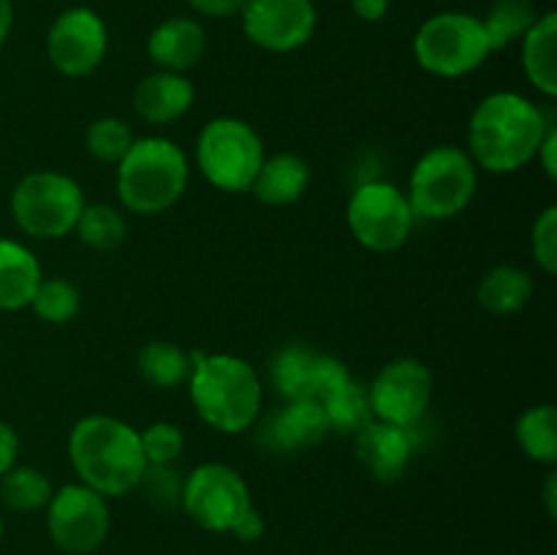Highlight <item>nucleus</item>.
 Segmentation results:
<instances>
[{"label":"nucleus","instance_id":"nucleus-1","mask_svg":"<svg viewBox=\"0 0 557 555\" xmlns=\"http://www.w3.org/2000/svg\"><path fill=\"white\" fill-rule=\"evenodd\" d=\"M549 120L520 92H493L482 98L468 120V156L476 169L493 174L520 172L536 161Z\"/></svg>","mask_w":557,"mask_h":555},{"label":"nucleus","instance_id":"nucleus-2","mask_svg":"<svg viewBox=\"0 0 557 555\" xmlns=\"http://www.w3.org/2000/svg\"><path fill=\"white\" fill-rule=\"evenodd\" d=\"M69 460L79 473V482L103 498L136 490L147 468L139 430L103 414H92L74 424L69 435Z\"/></svg>","mask_w":557,"mask_h":555},{"label":"nucleus","instance_id":"nucleus-3","mask_svg":"<svg viewBox=\"0 0 557 555\" xmlns=\"http://www.w3.org/2000/svg\"><path fill=\"white\" fill-rule=\"evenodd\" d=\"M190 403L210 428L245 433L261 411V381L253 365L234 354H190Z\"/></svg>","mask_w":557,"mask_h":555},{"label":"nucleus","instance_id":"nucleus-4","mask_svg":"<svg viewBox=\"0 0 557 555\" xmlns=\"http://www.w3.org/2000/svg\"><path fill=\"white\" fill-rule=\"evenodd\" d=\"M188 188V158L163 136L134 139L117 163V196L136 215L166 212Z\"/></svg>","mask_w":557,"mask_h":555},{"label":"nucleus","instance_id":"nucleus-5","mask_svg":"<svg viewBox=\"0 0 557 555\" xmlns=\"http://www.w3.org/2000/svg\"><path fill=\"white\" fill-rule=\"evenodd\" d=\"M479 185V169L468 150L455 145H438L424 152L411 172L408 205L413 218L422 221H449L471 205Z\"/></svg>","mask_w":557,"mask_h":555},{"label":"nucleus","instance_id":"nucleus-6","mask_svg":"<svg viewBox=\"0 0 557 555\" xmlns=\"http://www.w3.org/2000/svg\"><path fill=\"white\" fill-rule=\"evenodd\" d=\"M85 194L74 177L60 172H30L11 194V218L16 226L36 239H60L74 232Z\"/></svg>","mask_w":557,"mask_h":555},{"label":"nucleus","instance_id":"nucleus-7","mask_svg":"<svg viewBox=\"0 0 557 555\" xmlns=\"http://www.w3.org/2000/svg\"><path fill=\"white\" fill-rule=\"evenodd\" d=\"M264 161V145L253 125L239 118H215L196 139V166L218 190H250Z\"/></svg>","mask_w":557,"mask_h":555},{"label":"nucleus","instance_id":"nucleus-8","mask_svg":"<svg viewBox=\"0 0 557 555\" xmlns=\"http://www.w3.org/2000/svg\"><path fill=\"white\" fill-rule=\"evenodd\" d=\"M487 36L479 16L444 11L422 22L413 36V58L428 74L460 79L487 60Z\"/></svg>","mask_w":557,"mask_h":555},{"label":"nucleus","instance_id":"nucleus-9","mask_svg":"<svg viewBox=\"0 0 557 555\" xmlns=\"http://www.w3.org/2000/svg\"><path fill=\"white\" fill-rule=\"evenodd\" d=\"M346 221L362 248L373 254H392L408 243L417 218L408 196L397 185L375 180L354 190L346 207Z\"/></svg>","mask_w":557,"mask_h":555},{"label":"nucleus","instance_id":"nucleus-10","mask_svg":"<svg viewBox=\"0 0 557 555\" xmlns=\"http://www.w3.org/2000/svg\"><path fill=\"white\" fill-rule=\"evenodd\" d=\"M180 506L205 531L226 533L253 504L248 484L232 466L201 462L185 477Z\"/></svg>","mask_w":557,"mask_h":555},{"label":"nucleus","instance_id":"nucleus-11","mask_svg":"<svg viewBox=\"0 0 557 555\" xmlns=\"http://www.w3.org/2000/svg\"><path fill=\"white\" fill-rule=\"evenodd\" d=\"M109 504L87 484H63L47 504V531L54 547L69 555H90L107 542Z\"/></svg>","mask_w":557,"mask_h":555},{"label":"nucleus","instance_id":"nucleus-12","mask_svg":"<svg viewBox=\"0 0 557 555\" xmlns=\"http://www.w3.org/2000/svg\"><path fill=\"white\" fill-rule=\"evenodd\" d=\"M368 397L373 419L413 428L433 400V373L413 357L392 359L368 386Z\"/></svg>","mask_w":557,"mask_h":555},{"label":"nucleus","instance_id":"nucleus-13","mask_svg":"<svg viewBox=\"0 0 557 555\" xmlns=\"http://www.w3.org/2000/svg\"><path fill=\"white\" fill-rule=\"evenodd\" d=\"M109 33L92 9L76 5L63 11L47 33L49 63L63 76H87L103 63Z\"/></svg>","mask_w":557,"mask_h":555},{"label":"nucleus","instance_id":"nucleus-14","mask_svg":"<svg viewBox=\"0 0 557 555\" xmlns=\"http://www.w3.org/2000/svg\"><path fill=\"white\" fill-rule=\"evenodd\" d=\"M243 30L267 52H294L313 38L319 14L313 0H245Z\"/></svg>","mask_w":557,"mask_h":555},{"label":"nucleus","instance_id":"nucleus-15","mask_svg":"<svg viewBox=\"0 0 557 555\" xmlns=\"http://www.w3.org/2000/svg\"><path fill=\"white\" fill-rule=\"evenodd\" d=\"M330 435L319 400H286L261 428L259 441L270 455H299Z\"/></svg>","mask_w":557,"mask_h":555},{"label":"nucleus","instance_id":"nucleus-16","mask_svg":"<svg viewBox=\"0 0 557 555\" xmlns=\"http://www.w3.org/2000/svg\"><path fill=\"white\" fill-rule=\"evenodd\" d=\"M413 428L370 419L357 435H354V449L357 460L375 482L392 484L406 473L408 462L413 457Z\"/></svg>","mask_w":557,"mask_h":555},{"label":"nucleus","instance_id":"nucleus-17","mask_svg":"<svg viewBox=\"0 0 557 555\" xmlns=\"http://www.w3.org/2000/svg\"><path fill=\"white\" fill-rule=\"evenodd\" d=\"M207 52V33L205 27L188 16H172L163 20L147 38V54L158 71H183L194 69Z\"/></svg>","mask_w":557,"mask_h":555},{"label":"nucleus","instance_id":"nucleus-18","mask_svg":"<svg viewBox=\"0 0 557 555\" xmlns=\"http://www.w3.org/2000/svg\"><path fill=\"white\" fill-rule=\"evenodd\" d=\"M196 101L194 82L174 71H156L134 90V109L145 123L166 125L183 118Z\"/></svg>","mask_w":557,"mask_h":555},{"label":"nucleus","instance_id":"nucleus-19","mask_svg":"<svg viewBox=\"0 0 557 555\" xmlns=\"http://www.w3.org/2000/svg\"><path fill=\"white\" fill-rule=\"evenodd\" d=\"M310 185V166L305 158L294 152H277V156L261 161L259 174H256L250 190L256 199L270 207H286L302 199Z\"/></svg>","mask_w":557,"mask_h":555},{"label":"nucleus","instance_id":"nucleus-20","mask_svg":"<svg viewBox=\"0 0 557 555\" xmlns=\"http://www.w3.org/2000/svg\"><path fill=\"white\" fill-rule=\"evenodd\" d=\"M44 281L36 256L14 239H0V310H22L30 305Z\"/></svg>","mask_w":557,"mask_h":555},{"label":"nucleus","instance_id":"nucleus-21","mask_svg":"<svg viewBox=\"0 0 557 555\" xmlns=\"http://www.w3.org/2000/svg\"><path fill=\"white\" fill-rule=\"evenodd\" d=\"M522 69L542 96H557V14L547 11L522 38Z\"/></svg>","mask_w":557,"mask_h":555},{"label":"nucleus","instance_id":"nucleus-22","mask_svg":"<svg viewBox=\"0 0 557 555\" xmlns=\"http://www.w3.org/2000/svg\"><path fill=\"white\" fill-rule=\"evenodd\" d=\"M533 294V278L522 267L498 264L479 281L476 299L487 313L511 316L520 313Z\"/></svg>","mask_w":557,"mask_h":555},{"label":"nucleus","instance_id":"nucleus-23","mask_svg":"<svg viewBox=\"0 0 557 555\" xmlns=\"http://www.w3.org/2000/svg\"><path fill=\"white\" fill-rule=\"evenodd\" d=\"M321 408H324V417L330 422V433H343V435H357L364 424L373 419L370 411V397L368 386H362L359 381L351 379L346 384L335 386L330 395L321 397Z\"/></svg>","mask_w":557,"mask_h":555},{"label":"nucleus","instance_id":"nucleus-24","mask_svg":"<svg viewBox=\"0 0 557 555\" xmlns=\"http://www.w3.org/2000/svg\"><path fill=\"white\" fill-rule=\"evenodd\" d=\"M315 354L319 351L299 343H292L275 354L270 365V381L283 400H310Z\"/></svg>","mask_w":557,"mask_h":555},{"label":"nucleus","instance_id":"nucleus-25","mask_svg":"<svg viewBox=\"0 0 557 555\" xmlns=\"http://www.w3.org/2000/svg\"><path fill=\"white\" fill-rule=\"evenodd\" d=\"M539 20L533 0H495L482 20L490 52H500L509 44L522 41Z\"/></svg>","mask_w":557,"mask_h":555},{"label":"nucleus","instance_id":"nucleus-26","mask_svg":"<svg viewBox=\"0 0 557 555\" xmlns=\"http://www.w3.org/2000/svg\"><path fill=\"white\" fill-rule=\"evenodd\" d=\"M515 435L520 449L531 460L553 466L557 460V411L553 403L531 406L520 414L515 424Z\"/></svg>","mask_w":557,"mask_h":555},{"label":"nucleus","instance_id":"nucleus-27","mask_svg":"<svg viewBox=\"0 0 557 555\" xmlns=\"http://www.w3.org/2000/svg\"><path fill=\"white\" fill-rule=\"evenodd\" d=\"M136 368H139V375L147 384L158 386V390H174V386L188 381L190 354L174 346V343L152 341L139 351Z\"/></svg>","mask_w":557,"mask_h":555},{"label":"nucleus","instance_id":"nucleus-28","mask_svg":"<svg viewBox=\"0 0 557 555\" xmlns=\"http://www.w3.org/2000/svg\"><path fill=\"white\" fill-rule=\"evenodd\" d=\"M52 493L54 490L47 473L33 466H14L0 477V498L14 511L47 509Z\"/></svg>","mask_w":557,"mask_h":555},{"label":"nucleus","instance_id":"nucleus-29","mask_svg":"<svg viewBox=\"0 0 557 555\" xmlns=\"http://www.w3.org/2000/svg\"><path fill=\"white\" fill-rule=\"evenodd\" d=\"M125 218L112 205H85L74 232L92 250H114L125 239Z\"/></svg>","mask_w":557,"mask_h":555},{"label":"nucleus","instance_id":"nucleus-30","mask_svg":"<svg viewBox=\"0 0 557 555\" xmlns=\"http://www.w3.org/2000/svg\"><path fill=\"white\" fill-rule=\"evenodd\" d=\"M79 288L63 278H44L30 299L33 313L47 324H65L79 313Z\"/></svg>","mask_w":557,"mask_h":555},{"label":"nucleus","instance_id":"nucleus-31","mask_svg":"<svg viewBox=\"0 0 557 555\" xmlns=\"http://www.w3.org/2000/svg\"><path fill=\"white\" fill-rule=\"evenodd\" d=\"M87 152L103 163H120V158L131 150L134 145V134H131L128 123L117 118H98L90 123L85 134Z\"/></svg>","mask_w":557,"mask_h":555},{"label":"nucleus","instance_id":"nucleus-32","mask_svg":"<svg viewBox=\"0 0 557 555\" xmlns=\"http://www.w3.org/2000/svg\"><path fill=\"white\" fill-rule=\"evenodd\" d=\"M141 452H145L147 466H169L183 455L185 435L172 422H152L139 433Z\"/></svg>","mask_w":557,"mask_h":555},{"label":"nucleus","instance_id":"nucleus-33","mask_svg":"<svg viewBox=\"0 0 557 555\" xmlns=\"http://www.w3.org/2000/svg\"><path fill=\"white\" fill-rule=\"evenodd\" d=\"M183 482L185 479L180 477L174 462H169V466H147L136 490H141L147 501L156 504L158 509H172L183 498Z\"/></svg>","mask_w":557,"mask_h":555},{"label":"nucleus","instance_id":"nucleus-34","mask_svg":"<svg viewBox=\"0 0 557 555\" xmlns=\"http://www.w3.org/2000/svg\"><path fill=\"white\" fill-rule=\"evenodd\" d=\"M531 248L533 259L542 267L547 275H555L557 272V207L549 205L542 215L533 223L531 234Z\"/></svg>","mask_w":557,"mask_h":555},{"label":"nucleus","instance_id":"nucleus-35","mask_svg":"<svg viewBox=\"0 0 557 555\" xmlns=\"http://www.w3.org/2000/svg\"><path fill=\"white\" fill-rule=\"evenodd\" d=\"M264 528L267 526H264V517H261V511L250 506V509L245 511L237 522H234L232 533L239 539V542H259V539L264 536Z\"/></svg>","mask_w":557,"mask_h":555},{"label":"nucleus","instance_id":"nucleus-36","mask_svg":"<svg viewBox=\"0 0 557 555\" xmlns=\"http://www.w3.org/2000/svg\"><path fill=\"white\" fill-rule=\"evenodd\" d=\"M16 457H20V435L11 424L0 422V477L16 466Z\"/></svg>","mask_w":557,"mask_h":555},{"label":"nucleus","instance_id":"nucleus-37","mask_svg":"<svg viewBox=\"0 0 557 555\" xmlns=\"http://www.w3.org/2000/svg\"><path fill=\"white\" fill-rule=\"evenodd\" d=\"M188 5L199 14L212 16V20H223V16L239 14L245 0H188Z\"/></svg>","mask_w":557,"mask_h":555},{"label":"nucleus","instance_id":"nucleus-38","mask_svg":"<svg viewBox=\"0 0 557 555\" xmlns=\"http://www.w3.org/2000/svg\"><path fill=\"white\" fill-rule=\"evenodd\" d=\"M536 158L539 163H542L544 172H547V177L557 180V128L553 123H549L547 134H544L542 145H539Z\"/></svg>","mask_w":557,"mask_h":555},{"label":"nucleus","instance_id":"nucleus-39","mask_svg":"<svg viewBox=\"0 0 557 555\" xmlns=\"http://www.w3.org/2000/svg\"><path fill=\"white\" fill-rule=\"evenodd\" d=\"M351 9L359 20L381 22L389 14V0H351Z\"/></svg>","mask_w":557,"mask_h":555},{"label":"nucleus","instance_id":"nucleus-40","mask_svg":"<svg viewBox=\"0 0 557 555\" xmlns=\"http://www.w3.org/2000/svg\"><path fill=\"white\" fill-rule=\"evenodd\" d=\"M11 25H14V5H11V0H0V47L9 38Z\"/></svg>","mask_w":557,"mask_h":555},{"label":"nucleus","instance_id":"nucleus-41","mask_svg":"<svg viewBox=\"0 0 557 555\" xmlns=\"http://www.w3.org/2000/svg\"><path fill=\"white\" fill-rule=\"evenodd\" d=\"M557 477L555 473H549L547 477V484H544V504H547V515L555 517L557 515Z\"/></svg>","mask_w":557,"mask_h":555},{"label":"nucleus","instance_id":"nucleus-42","mask_svg":"<svg viewBox=\"0 0 557 555\" xmlns=\"http://www.w3.org/2000/svg\"><path fill=\"white\" fill-rule=\"evenodd\" d=\"M0 539H3V520H0Z\"/></svg>","mask_w":557,"mask_h":555}]
</instances>
